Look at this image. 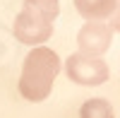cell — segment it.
<instances>
[{
  "label": "cell",
  "mask_w": 120,
  "mask_h": 118,
  "mask_svg": "<svg viewBox=\"0 0 120 118\" xmlns=\"http://www.w3.org/2000/svg\"><path fill=\"white\" fill-rule=\"evenodd\" d=\"M24 5L34 7L36 12H41L43 17L51 19V22L60 15V0H24Z\"/></svg>",
  "instance_id": "7"
},
{
  "label": "cell",
  "mask_w": 120,
  "mask_h": 118,
  "mask_svg": "<svg viewBox=\"0 0 120 118\" xmlns=\"http://www.w3.org/2000/svg\"><path fill=\"white\" fill-rule=\"evenodd\" d=\"M60 72V58L53 48L36 46L26 53L22 75H19V94L29 101H43L51 94V87Z\"/></svg>",
  "instance_id": "1"
},
{
  "label": "cell",
  "mask_w": 120,
  "mask_h": 118,
  "mask_svg": "<svg viewBox=\"0 0 120 118\" xmlns=\"http://www.w3.org/2000/svg\"><path fill=\"white\" fill-rule=\"evenodd\" d=\"M12 34L17 41H22L26 46H41L43 41H48L53 34V22L48 17H43L41 12H36L34 7L22 5L19 15L15 17V24H12Z\"/></svg>",
  "instance_id": "2"
},
{
  "label": "cell",
  "mask_w": 120,
  "mask_h": 118,
  "mask_svg": "<svg viewBox=\"0 0 120 118\" xmlns=\"http://www.w3.org/2000/svg\"><path fill=\"white\" fill-rule=\"evenodd\" d=\"M111 41H113V29L106 22H86L77 34L79 53H86V55L101 58V53L111 48Z\"/></svg>",
  "instance_id": "4"
},
{
  "label": "cell",
  "mask_w": 120,
  "mask_h": 118,
  "mask_svg": "<svg viewBox=\"0 0 120 118\" xmlns=\"http://www.w3.org/2000/svg\"><path fill=\"white\" fill-rule=\"evenodd\" d=\"M79 118H115V113L106 99H89L79 109Z\"/></svg>",
  "instance_id": "6"
},
{
  "label": "cell",
  "mask_w": 120,
  "mask_h": 118,
  "mask_svg": "<svg viewBox=\"0 0 120 118\" xmlns=\"http://www.w3.org/2000/svg\"><path fill=\"white\" fill-rule=\"evenodd\" d=\"M118 0H75L77 12L86 22H103L115 12Z\"/></svg>",
  "instance_id": "5"
},
{
  "label": "cell",
  "mask_w": 120,
  "mask_h": 118,
  "mask_svg": "<svg viewBox=\"0 0 120 118\" xmlns=\"http://www.w3.org/2000/svg\"><path fill=\"white\" fill-rule=\"evenodd\" d=\"M65 72L72 82L84 84V87H98L108 80V65L98 55H86V53H72L65 60Z\"/></svg>",
  "instance_id": "3"
},
{
  "label": "cell",
  "mask_w": 120,
  "mask_h": 118,
  "mask_svg": "<svg viewBox=\"0 0 120 118\" xmlns=\"http://www.w3.org/2000/svg\"><path fill=\"white\" fill-rule=\"evenodd\" d=\"M108 27L113 29V31H120V0H118V5H115V12L108 17V22H106Z\"/></svg>",
  "instance_id": "8"
}]
</instances>
